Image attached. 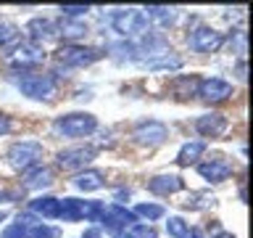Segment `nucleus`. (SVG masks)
Returning <instances> with one entry per match:
<instances>
[{
	"label": "nucleus",
	"mask_w": 253,
	"mask_h": 238,
	"mask_svg": "<svg viewBox=\"0 0 253 238\" xmlns=\"http://www.w3.org/2000/svg\"><path fill=\"white\" fill-rule=\"evenodd\" d=\"M145 66L150 71H161V69H182V59L179 56H161L156 61H148Z\"/></svg>",
	"instance_id": "5701e85b"
},
{
	"label": "nucleus",
	"mask_w": 253,
	"mask_h": 238,
	"mask_svg": "<svg viewBox=\"0 0 253 238\" xmlns=\"http://www.w3.org/2000/svg\"><path fill=\"white\" fill-rule=\"evenodd\" d=\"M132 214L134 217H145V220H158V217H164V206L161 204H137V209Z\"/></svg>",
	"instance_id": "a878e982"
},
{
	"label": "nucleus",
	"mask_w": 253,
	"mask_h": 238,
	"mask_svg": "<svg viewBox=\"0 0 253 238\" xmlns=\"http://www.w3.org/2000/svg\"><path fill=\"white\" fill-rule=\"evenodd\" d=\"M126 238H158V236H156V230L150 225H132V230H129Z\"/></svg>",
	"instance_id": "7c9ffc66"
},
{
	"label": "nucleus",
	"mask_w": 253,
	"mask_h": 238,
	"mask_svg": "<svg viewBox=\"0 0 253 238\" xmlns=\"http://www.w3.org/2000/svg\"><path fill=\"white\" fill-rule=\"evenodd\" d=\"M100 56H103V51H98V48H84V45H63L55 51V59L63 66H90Z\"/></svg>",
	"instance_id": "20e7f679"
},
{
	"label": "nucleus",
	"mask_w": 253,
	"mask_h": 238,
	"mask_svg": "<svg viewBox=\"0 0 253 238\" xmlns=\"http://www.w3.org/2000/svg\"><path fill=\"white\" fill-rule=\"evenodd\" d=\"M237 77H240V79H245V61H240V63H237Z\"/></svg>",
	"instance_id": "c9c22d12"
},
{
	"label": "nucleus",
	"mask_w": 253,
	"mask_h": 238,
	"mask_svg": "<svg viewBox=\"0 0 253 238\" xmlns=\"http://www.w3.org/2000/svg\"><path fill=\"white\" fill-rule=\"evenodd\" d=\"M3 238H29V228H24V225H8L5 230H3Z\"/></svg>",
	"instance_id": "2f4dec72"
},
{
	"label": "nucleus",
	"mask_w": 253,
	"mask_h": 238,
	"mask_svg": "<svg viewBox=\"0 0 253 238\" xmlns=\"http://www.w3.org/2000/svg\"><path fill=\"white\" fill-rule=\"evenodd\" d=\"M19 90L24 95H29V98H37V101H42V98H53V93H55V77L50 74H24L19 77Z\"/></svg>",
	"instance_id": "7ed1b4c3"
},
{
	"label": "nucleus",
	"mask_w": 253,
	"mask_h": 238,
	"mask_svg": "<svg viewBox=\"0 0 253 238\" xmlns=\"http://www.w3.org/2000/svg\"><path fill=\"white\" fill-rule=\"evenodd\" d=\"M216 238H235L232 233H216Z\"/></svg>",
	"instance_id": "e433bc0d"
},
{
	"label": "nucleus",
	"mask_w": 253,
	"mask_h": 238,
	"mask_svg": "<svg viewBox=\"0 0 253 238\" xmlns=\"http://www.w3.org/2000/svg\"><path fill=\"white\" fill-rule=\"evenodd\" d=\"M182 188H185V180L179 175H156V178L148 180V190L156 196H171Z\"/></svg>",
	"instance_id": "f8f14e48"
},
{
	"label": "nucleus",
	"mask_w": 253,
	"mask_h": 238,
	"mask_svg": "<svg viewBox=\"0 0 253 238\" xmlns=\"http://www.w3.org/2000/svg\"><path fill=\"white\" fill-rule=\"evenodd\" d=\"M195 130L201 135H206V138H219L227 130V119L221 114H203V117H198Z\"/></svg>",
	"instance_id": "4468645a"
},
{
	"label": "nucleus",
	"mask_w": 253,
	"mask_h": 238,
	"mask_svg": "<svg viewBox=\"0 0 253 238\" xmlns=\"http://www.w3.org/2000/svg\"><path fill=\"white\" fill-rule=\"evenodd\" d=\"M95 159V148L92 146H77V148H66L58 154V167L63 170H79V167L90 164Z\"/></svg>",
	"instance_id": "9b49d317"
},
{
	"label": "nucleus",
	"mask_w": 253,
	"mask_h": 238,
	"mask_svg": "<svg viewBox=\"0 0 253 238\" xmlns=\"http://www.w3.org/2000/svg\"><path fill=\"white\" fill-rule=\"evenodd\" d=\"M98 122H95L92 114H84V111H74V114H63L55 119V132L66 135V138H82V135H90Z\"/></svg>",
	"instance_id": "f03ea898"
},
{
	"label": "nucleus",
	"mask_w": 253,
	"mask_h": 238,
	"mask_svg": "<svg viewBox=\"0 0 253 238\" xmlns=\"http://www.w3.org/2000/svg\"><path fill=\"white\" fill-rule=\"evenodd\" d=\"M166 230H169V236H174V238H187L190 236V225L182 217H169Z\"/></svg>",
	"instance_id": "bb28decb"
},
{
	"label": "nucleus",
	"mask_w": 253,
	"mask_h": 238,
	"mask_svg": "<svg viewBox=\"0 0 253 238\" xmlns=\"http://www.w3.org/2000/svg\"><path fill=\"white\" fill-rule=\"evenodd\" d=\"M58 32L66 40H79V37H84L87 35V24L82 19H63L58 24Z\"/></svg>",
	"instance_id": "4be33fe9"
},
{
	"label": "nucleus",
	"mask_w": 253,
	"mask_h": 238,
	"mask_svg": "<svg viewBox=\"0 0 253 238\" xmlns=\"http://www.w3.org/2000/svg\"><path fill=\"white\" fill-rule=\"evenodd\" d=\"M221 43H224L221 32L211 29V27H198V29H193V35L187 37V45L193 48L195 53H213L221 48Z\"/></svg>",
	"instance_id": "0eeeda50"
},
{
	"label": "nucleus",
	"mask_w": 253,
	"mask_h": 238,
	"mask_svg": "<svg viewBox=\"0 0 253 238\" xmlns=\"http://www.w3.org/2000/svg\"><path fill=\"white\" fill-rule=\"evenodd\" d=\"M74 185L79 190H98L103 188V172L100 170H84L74 178Z\"/></svg>",
	"instance_id": "aec40b11"
},
{
	"label": "nucleus",
	"mask_w": 253,
	"mask_h": 238,
	"mask_svg": "<svg viewBox=\"0 0 253 238\" xmlns=\"http://www.w3.org/2000/svg\"><path fill=\"white\" fill-rule=\"evenodd\" d=\"M111 27H114L119 35H140L148 27V19L142 16V11H134V8H126V11H116L114 19H111Z\"/></svg>",
	"instance_id": "39448f33"
},
{
	"label": "nucleus",
	"mask_w": 253,
	"mask_h": 238,
	"mask_svg": "<svg viewBox=\"0 0 253 238\" xmlns=\"http://www.w3.org/2000/svg\"><path fill=\"white\" fill-rule=\"evenodd\" d=\"M87 11H90V5H61L63 19H82Z\"/></svg>",
	"instance_id": "c756f323"
},
{
	"label": "nucleus",
	"mask_w": 253,
	"mask_h": 238,
	"mask_svg": "<svg viewBox=\"0 0 253 238\" xmlns=\"http://www.w3.org/2000/svg\"><path fill=\"white\" fill-rule=\"evenodd\" d=\"M19 40V27H16L13 21H0V48L3 45H11V43H16Z\"/></svg>",
	"instance_id": "b1692460"
},
{
	"label": "nucleus",
	"mask_w": 253,
	"mask_h": 238,
	"mask_svg": "<svg viewBox=\"0 0 253 238\" xmlns=\"http://www.w3.org/2000/svg\"><path fill=\"white\" fill-rule=\"evenodd\" d=\"M213 204V196L211 193H190L187 201H182L185 209H206V206Z\"/></svg>",
	"instance_id": "393cba45"
},
{
	"label": "nucleus",
	"mask_w": 253,
	"mask_h": 238,
	"mask_svg": "<svg viewBox=\"0 0 253 238\" xmlns=\"http://www.w3.org/2000/svg\"><path fill=\"white\" fill-rule=\"evenodd\" d=\"M8 130H11V119H8L5 114H0V135H5Z\"/></svg>",
	"instance_id": "72a5a7b5"
},
{
	"label": "nucleus",
	"mask_w": 253,
	"mask_h": 238,
	"mask_svg": "<svg viewBox=\"0 0 253 238\" xmlns=\"http://www.w3.org/2000/svg\"><path fill=\"white\" fill-rule=\"evenodd\" d=\"M58 228H47L42 222H37L35 228H29V238H58Z\"/></svg>",
	"instance_id": "c85d7f7f"
},
{
	"label": "nucleus",
	"mask_w": 253,
	"mask_h": 238,
	"mask_svg": "<svg viewBox=\"0 0 253 238\" xmlns=\"http://www.w3.org/2000/svg\"><path fill=\"white\" fill-rule=\"evenodd\" d=\"M42 61H45V51L37 43H21L11 53V63L13 66H21V69H32V66H37V63H42Z\"/></svg>",
	"instance_id": "9d476101"
},
{
	"label": "nucleus",
	"mask_w": 253,
	"mask_h": 238,
	"mask_svg": "<svg viewBox=\"0 0 253 238\" xmlns=\"http://www.w3.org/2000/svg\"><path fill=\"white\" fill-rule=\"evenodd\" d=\"M132 138H134V143H140V146H158V143H164L169 138V130H166L164 122L150 119V122H140L134 127Z\"/></svg>",
	"instance_id": "6e6552de"
},
{
	"label": "nucleus",
	"mask_w": 253,
	"mask_h": 238,
	"mask_svg": "<svg viewBox=\"0 0 253 238\" xmlns=\"http://www.w3.org/2000/svg\"><path fill=\"white\" fill-rule=\"evenodd\" d=\"M5 217H8V212H0V222H3Z\"/></svg>",
	"instance_id": "4c0bfd02"
},
{
	"label": "nucleus",
	"mask_w": 253,
	"mask_h": 238,
	"mask_svg": "<svg viewBox=\"0 0 253 238\" xmlns=\"http://www.w3.org/2000/svg\"><path fill=\"white\" fill-rule=\"evenodd\" d=\"M142 16H145L148 21H156V24H161V27H166V24H171L174 19H177V8H166V5H148L145 11H142Z\"/></svg>",
	"instance_id": "f3484780"
},
{
	"label": "nucleus",
	"mask_w": 253,
	"mask_h": 238,
	"mask_svg": "<svg viewBox=\"0 0 253 238\" xmlns=\"http://www.w3.org/2000/svg\"><path fill=\"white\" fill-rule=\"evenodd\" d=\"M198 172L211 182H221V180H227L229 175H232V164L224 162V159H209V162L198 164Z\"/></svg>",
	"instance_id": "ddd939ff"
},
{
	"label": "nucleus",
	"mask_w": 253,
	"mask_h": 238,
	"mask_svg": "<svg viewBox=\"0 0 253 238\" xmlns=\"http://www.w3.org/2000/svg\"><path fill=\"white\" fill-rule=\"evenodd\" d=\"M203 151H206V143H201V140L185 143V146H182V151H179V156H177V162H179L182 167H190V164H195L198 159L203 156Z\"/></svg>",
	"instance_id": "412c9836"
},
{
	"label": "nucleus",
	"mask_w": 253,
	"mask_h": 238,
	"mask_svg": "<svg viewBox=\"0 0 253 238\" xmlns=\"http://www.w3.org/2000/svg\"><path fill=\"white\" fill-rule=\"evenodd\" d=\"M58 220L63 222L82 220V201L79 198H58Z\"/></svg>",
	"instance_id": "dca6fc26"
},
{
	"label": "nucleus",
	"mask_w": 253,
	"mask_h": 238,
	"mask_svg": "<svg viewBox=\"0 0 253 238\" xmlns=\"http://www.w3.org/2000/svg\"><path fill=\"white\" fill-rule=\"evenodd\" d=\"M235 48H237L240 56H245V48H248V43H245V32H235Z\"/></svg>",
	"instance_id": "473e14b6"
},
{
	"label": "nucleus",
	"mask_w": 253,
	"mask_h": 238,
	"mask_svg": "<svg viewBox=\"0 0 253 238\" xmlns=\"http://www.w3.org/2000/svg\"><path fill=\"white\" fill-rule=\"evenodd\" d=\"M27 32H29V37H32V43H37V40H47L55 32L53 27V21L50 19H42V16H37V19H32L27 24Z\"/></svg>",
	"instance_id": "6ab92c4d"
},
{
	"label": "nucleus",
	"mask_w": 253,
	"mask_h": 238,
	"mask_svg": "<svg viewBox=\"0 0 253 238\" xmlns=\"http://www.w3.org/2000/svg\"><path fill=\"white\" fill-rule=\"evenodd\" d=\"M32 212L40 214V217H45V220H55V217H58V198L40 196V198L32 201Z\"/></svg>",
	"instance_id": "a211bd4d"
},
{
	"label": "nucleus",
	"mask_w": 253,
	"mask_h": 238,
	"mask_svg": "<svg viewBox=\"0 0 253 238\" xmlns=\"http://www.w3.org/2000/svg\"><path fill=\"white\" fill-rule=\"evenodd\" d=\"M100 212H103V204L100 201H82V220L98 222L100 220Z\"/></svg>",
	"instance_id": "cd10ccee"
},
{
	"label": "nucleus",
	"mask_w": 253,
	"mask_h": 238,
	"mask_svg": "<svg viewBox=\"0 0 253 238\" xmlns=\"http://www.w3.org/2000/svg\"><path fill=\"white\" fill-rule=\"evenodd\" d=\"M40 159H42V146L37 140H21L8 148V164L19 172H27L32 167H37Z\"/></svg>",
	"instance_id": "f257e3e1"
},
{
	"label": "nucleus",
	"mask_w": 253,
	"mask_h": 238,
	"mask_svg": "<svg viewBox=\"0 0 253 238\" xmlns=\"http://www.w3.org/2000/svg\"><path fill=\"white\" fill-rule=\"evenodd\" d=\"M82 238H100V230L98 228H90V230H84Z\"/></svg>",
	"instance_id": "f704fd0d"
},
{
	"label": "nucleus",
	"mask_w": 253,
	"mask_h": 238,
	"mask_svg": "<svg viewBox=\"0 0 253 238\" xmlns=\"http://www.w3.org/2000/svg\"><path fill=\"white\" fill-rule=\"evenodd\" d=\"M98 222H103V228H106L108 233H122V230L132 228L134 214L129 209H124V206H119V204H108V206H103Z\"/></svg>",
	"instance_id": "423d86ee"
},
{
	"label": "nucleus",
	"mask_w": 253,
	"mask_h": 238,
	"mask_svg": "<svg viewBox=\"0 0 253 238\" xmlns=\"http://www.w3.org/2000/svg\"><path fill=\"white\" fill-rule=\"evenodd\" d=\"M198 95L209 103H219V101H227L232 95V85L219 79V77H209V79L198 82Z\"/></svg>",
	"instance_id": "1a4fd4ad"
},
{
	"label": "nucleus",
	"mask_w": 253,
	"mask_h": 238,
	"mask_svg": "<svg viewBox=\"0 0 253 238\" xmlns=\"http://www.w3.org/2000/svg\"><path fill=\"white\" fill-rule=\"evenodd\" d=\"M53 182V170L50 167H32V170L24 172V188H47Z\"/></svg>",
	"instance_id": "2eb2a0df"
}]
</instances>
